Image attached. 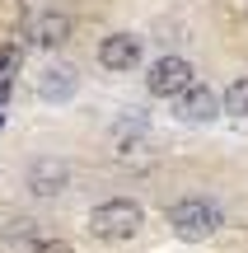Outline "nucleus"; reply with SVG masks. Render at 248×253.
<instances>
[{"label":"nucleus","mask_w":248,"mask_h":253,"mask_svg":"<svg viewBox=\"0 0 248 253\" xmlns=\"http://www.w3.org/2000/svg\"><path fill=\"white\" fill-rule=\"evenodd\" d=\"M141 225H145V211L131 197H108L89 211V235L103 239V244H122V239L141 235Z\"/></svg>","instance_id":"nucleus-1"},{"label":"nucleus","mask_w":248,"mask_h":253,"mask_svg":"<svg viewBox=\"0 0 248 253\" xmlns=\"http://www.w3.org/2000/svg\"><path fill=\"white\" fill-rule=\"evenodd\" d=\"M169 225H174L178 239L202 244V239H211L215 230L225 225V216H220V207H215V202H206V197H183V202H174V207H169Z\"/></svg>","instance_id":"nucleus-2"},{"label":"nucleus","mask_w":248,"mask_h":253,"mask_svg":"<svg viewBox=\"0 0 248 253\" xmlns=\"http://www.w3.org/2000/svg\"><path fill=\"white\" fill-rule=\"evenodd\" d=\"M192 61L187 56H159V61H150V75H145V89L155 94V99H178L183 89H192Z\"/></svg>","instance_id":"nucleus-3"},{"label":"nucleus","mask_w":248,"mask_h":253,"mask_svg":"<svg viewBox=\"0 0 248 253\" xmlns=\"http://www.w3.org/2000/svg\"><path fill=\"white\" fill-rule=\"evenodd\" d=\"M225 113V99L211 89V84H192V89H183L174 99V118L178 122H192V126H206V122H215Z\"/></svg>","instance_id":"nucleus-4"},{"label":"nucleus","mask_w":248,"mask_h":253,"mask_svg":"<svg viewBox=\"0 0 248 253\" xmlns=\"http://www.w3.org/2000/svg\"><path fill=\"white\" fill-rule=\"evenodd\" d=\"M141 56H145V42H141L136 33H108L99 42V66L108 75H127L141 66Z\"/></svg>","instance_id":"nucleus-5"},{"label":"nucleus","mask_w":248,"mask_h":253,"mask_svg":"<svg viewBox=\"0 0 248 253\" xmlns=\"http://www.w3.org/2000/svg\"><path fill=\"white\" fill-rule=\"evenodd\" d=\"M24 188L33 192V197H56L61 188H71V164H66V160H56V155H42V160H33V164H28Z\"/></svg>","instance_id":"nucleus-6"},{"label":"nucleus","mask_w":248,"mask_h":253,"mask_svg":"<svg viewBox=\"0 0 248 253\" xmlns=\"http://www.w3.org/2000/svg\"><path fill=\"white\" fill-rule=\"evenodd\" d=\"M75 84H80V75H75L71 66H52V71L37 75V99L42 103H66L75 94Z\"/></svg>","instance_id":"nucleus-7"},{"label":"nucleus","mask_w":248,"mask_h":253,"mask_svg":"<svg viewBox=\"0 0 248 253\" xmlns=\"http://www.w3.org/2000/svg\"><path fill=\"white\" fill-rule=\"evenodd\" d=\"M66 38H71V14L47 9V14L33 19V47H61Z\"/></svg>","instance_id":"nucleus-8"},{"label":"nucleus","mask_w":248,"mask_h":253,"mask_svg":"<svg viewBox=\"0 0 248 253\" xmlns=\"http://www.w3.org/2000/svg\"><path fill=\"white\" fill-rule=\"evenodd\" d=\"M225 113L230 118H248V75H234L225 89Z\"/></svg>","instance_id":"nucleus-9"},{"label":"nucleus","mask_w":248,"mask_h":253,"mask_svg":"<svg viewBox=\"0 0 248 253\" xmlns=\"http://www.w3.org/2000/svg\"><path fill=\"white\" fill-rule=\"evenodd\" d=\"M37 253H75V249L61 244V239H42V244H37Z\"/></svg>","instance_id":"nucleus-10"},{"label":"nucleus","mask_w":248,"mask_h":253,"mask_svg":"<svg viewBox=\"0 0 248 253\" xmlns=\"http://www.w3.org/2000/svg\"><path fill=\"white\" fill-rule=\"evenodd\" d=\"M0 126H5V113H0Z\"/></svg>","instance_id":"nucleus-11"}]
</instances>
